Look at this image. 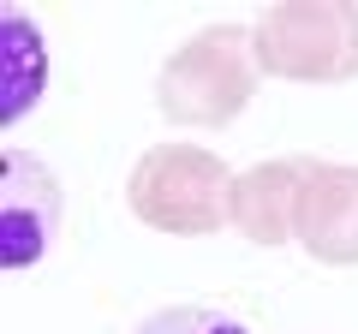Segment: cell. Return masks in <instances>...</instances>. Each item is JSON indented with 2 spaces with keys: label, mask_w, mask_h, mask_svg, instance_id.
I'll return each instance as SVG.
<instances>
[{
  "label": "cell",
  "mask_w": 358,
  "mask_h": 334,
  "mask_svg": "<svg viewBox=\"0 0 358 334\" xmlns=\"http://www.w3.org/2000/svg\"><path fill=\"white\" fill-rule=\"evenodd\" d=\"M257 36L245 24H209L179 42L155 72V108L173 126H227L257 96Z\"/></svg>",
  "instance_id": "6da1fadb"
},
{
  "label": "cell",
  "mask_w": 358,
  "mask_h": 334,
  "mask_svg": "<svg viewBox=\"0 0 358 334\" xmlns=\"http://www.w3.org/2000/svg\"><path fill=\"white\" fill-rule=\"evenodd\" d=\"M131 215L155 233H185V239H203V233L227 227L233 221V173L227 161H215L209 150L192 143H155L138 167H131Z\"/></svg>",
  "instance_id": "7a4b0ae2"
},
{
  "label": "cell",
  "mask_w": 358,
  "mask_h": 334,
  "mask_svg": "<svg viewBox=\"0 0 358 334\" xmlns=\"http://www.w3.org/2000/svg\"><path fill=\"white\" fill-rule=\"evenodd\" d=\"M263 72L341 84L358 72V6H268L251 24Z\"/></svg>",
  "instance_id": "3957f363"
},
{
  "label": "cell",
  "mask_w": 358,
  "mask_h": 334,
  "mask_svg": "<svg viewBox=\"0 0 358 334\" xmlns=\"http://www.w3.org/2000/svg\"><path fill=\"white\" fill-rule=\"evenodd\" d=\"M60 180L48 173V161H36L30 150H6L0 161V257L6 269H30L54 251L60 239Z\"/></svg>",
  "instance_id": "277c9868"
},
{
  "label": "cell",
  "mask_w": 358,
  "mask_h": 334,
  "mask_svg": "<svg viewBox=\"0 0 358 334\" xmlns=\"http://www.w3.org/2000/svg\"><path fill=\"white\" fill-rule=\"evenodd\" d=\"M293 239L329 269L358 263V167L346 161H305L299 185V221Z\"/></svg>",
  "instance_id": "5b68a950"
},
{
  "label": "cell",
  "mask_w": 358,
  "mask_h": 334,
  "mask_svg": "<svg viewBox=\"0 0 358 334\" xmlns=\"http://www.w3.org/2000/svg\"><path fill=\"white\" fill-rule=\"evenodd\" d=\"M299 185L305 161H257L233 180V227L251 245H287L299 221Z\"/></svg>",
  "instance_id": "8992f818"
},
{
  "label": "cell",
  "mask_w": 358,
  "mask_h": 334,
  "mask_svg": "<svg viewBox=\"0 0 358 334\" xmlns=\"http://www.w3.org/2000/svg\"><path fill=\"white\" fill-rule=\"evenodd\" d=\"M48 90V42H42L36 18L0 13V119L18 126Z\"/></svg>",
  "instance_id": "52a82bcc"
},
{
  "label": "cell",
  "mask_w": 358,
  "mask_h": 334,
  "mask_svg": "<svg viewBox=\"0 0 358 334\" xmlns=\"http://www.w3.org/2000/svg\"><path fill=\"white\" fill-rule=\"evenodd\" d=\"M131 334H251V328L215 305H167L155 317H143Z\"/></svg>",
  "instance_id": "ba28073f"
}]
</instances>
